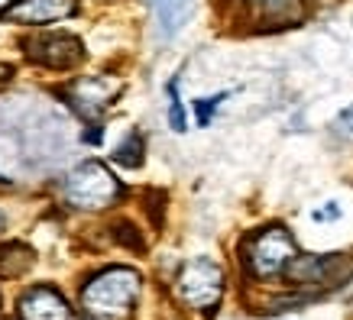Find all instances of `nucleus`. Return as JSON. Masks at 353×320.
I'll list each match as a JSON object with an SVG mask.
<instances>
[{"label": "nucleus", "instance_id": "f257e3e1", "mask_svg": "<svg viewBox=\"0 0 353 320\" xmlns=\"http://www.w3.org/2000/svg\"><path fill=\"white\" fill-rule=\"evenodd\" d=\"M139 288H143V275L137 268H104L81 288V308L94 320H123L137 304Z\"/></svg>", "mask_w": 353, "mask_h": 320}, {"label": "nucleus", "instance_id": "f03ea898", "mask_svg": "<svg viewBox=\"0 0 353 320\" xmlns=\"http://www.w3.org/2000/svg\"><path fill=\"white\" fill-rule=\"evenodd\" d=\"M123 198V184L104 162H81L65 178V201L75 211H104Z\"/></svg>", "mask_w": 353, "mask_h": 320}, {"label": "nucleus", "instance_id": "7ed1b4c3", "mask_svg": "<svg viewBox=\"0 0 353 320\" xmlns=\"http://www.w3.org/2000/svg\"><path fill=\"white\" fill-rule=\"evenodd\" d=\"M240 253H243L246 272L253 278H259V281H266V278H276L289 268V262L299 256V246H295V239H292V233L285 226L272 224L256 230L240 246Z\"/></svg>", "mask_w": 353, "mask_h": 320}, {"label": "nucleus", "instance_id": "20e7f679", "mask_svg": "<svg viewBox=\"0 0 353 320\" xmlns=\"http://www.w3.org/2000/svg\"><path fill=\"white\" fill-rule=\"evenodd\" d=\"M175 291L194 310L214 308L224 295V268L217 266L214 259H192L175 278Z\"/></svg>", "mask_w": 353, "mask_h": 320}, {"label": "nucleus", "instance_id": "39448f33", "mask_svg": "<svg viewBox=\"0 0 353 320\" xmlns=\"http://www.w3.org/2000/svg\"><path fill=\"white\" fill-rule=\"evenodd\" d=\"M120 91H123V85H120L117 78L85 75V78H78V81H72V85H68V91H65V100L75 107V110L85 120L97 123V117H101V114H104V110H108V107L117 100Z\"/></svg>", "mask_w": 353, "mask_h": 320}, {"label": "nucleus", "instance_id": "423d86ee", "mask_svg": "<svg viewBox=\"0 0 353 320\" xmlns=\"http://www.w3.org/2000/svg\"><path fill=\"white\" fill-rule=\"evenodd\" d=\"M26 58L52 72H68L85 58V45L81 39L68 36V32H55V36H36L26 39Z\"/></svg>", "mask_w": 353, "mask_h": 320}, {"label": "nucleus", "instance_id": "0eeeda50", "mask_svg": "<svg viewBox=\"0 0 353 320\" xmlns=\"http://www.w3.org/2000/svg\"><path fill=\"white\" fill-rule=\"evenodd\" d=\"M75 13V0H13L0 10V20L20 23V26H49V23L68 20Z\"/></svg>", "mask_w": 353, "mask_h": 320}, {"label": "nucleus", "instance_id": "6e6552de", "mask_svg": "<svg viewBox=\"0 0 353 320\" xmlns=\"http://www.w3.org/2000/svg\"><path fill=\"white\" fill-rule=\"evenodd\" d=\"M350 259L341 253H327V256H295L285 268L292 285H331L337 278L350 272Z\"/></svg>", "mask_w": 353, "mask_h": 320}, {"label": "nucleus", "instance_id": "1a4fd4ad", "mask_svg": "<svg viewBox=\"0 0 353 320\" xmlns=\"http://www.w3.org/2000/svg\"><path fill=\"white\" fill-rule=\"evenodd\" d=\"M17 308H20V320H68L72 317L68 301L55 288H49V285H36V288L23 291Z\"/></svg>", "mask_w": 353, "mask_h": 320}, {"label": "nucleus", "instance_id": "9d476101", "mask_svg": "<svg viewBox=\"0 0 353 320\" xmlns=\"http://www.w3.org/2000/svg\"><path fill=\"white\" fill-rule=\"evenodd\" d=\"M250 7L266 26H289L301 17V0H250Z\"/></svg>", "mask_w": 353, "mask_h": 320}, {"label": "nucleus", "instance_id": "9b49d317", "mask_svg": "<svg viewBox=\"0 0 353 320\" xmlns=\"http://www.w3.org/2000/svg\"><path fill=\"white\" fill-rule=\"evenodd\" d=\"M32 268V249L23 243L0 246V275L3 278H20Z\"/></svg>", "mask_w": 353, "mask_h": 320}, {"label": "nucleus", "instance_id": "f8f14e48", "mask_svg": "<svg viewBox=\"0 0 353 320\" xmlns=\"http://www.w3.org/2000/svg\"><path fill=\"white\" fill-rule=\"evenodd\" d=\"M114 162L127 165V169H139L143 165V136L139 133H127V139L114 149Z\"/></svg>", "mask_w": 353, "mask_h": 320}, {"label": "nucleus", "instance_id": "ddd939ff", "mask_svg": "<svg viewBox=\"0 0 353 320\" xmlns=\"http://www.w3.org/2000/svg\"><path fill=\"white\" fill-rule=\"evenodd\" d=\"M169 123L175 133L188 129V117H185V107H182V97H179V85L175 81H169Z\"/></svg>", "mask_w": 353, "mask_h": 320}, {"label": "nucleus", "instance_id": "4468645a", "mask_svg": "<svg viewBox=\"0 0 353 320\" xmlns=\"http://www.w3.org/2000/svg\"><path fill=\"white\" fill-rule=\"evenodd\" d=\"M221 100H227V91H224V94H214V97H201V100H194L198 127H208V123H211V117H214V110L221 107Z\"/></svg>", "mask_w": 353, "mask_h": 320}, {"label": "nucleus", "instance_id": "2eb2a0df", "mask_svg": "<svg viewBox=\"0 0 353 320\" xmlns=\"http://www.w3.org/2000/svg\"><path fill=\"white\" fill-rule=\"evenodd\" d=\"M334 129H337L341 136L353 139V107H347V110H341V117L334 120Z\"/></svg>", "mask_w": 353, "mask_h": 320}, {"label": "nucleus", "instance_id": "dca6fc26", "mask_svg": "<svg viewBox=\"0 0 353 320\" xmlns=\"http://www.w3.org/2000/svg\"><path fill=\"white\" fill-rule=\"evenodd\" d=\"M10 75H13L10 65H0V85H3V81H10Z\"/></svg>", "mask_w": 353, "mask_h": 320}, {"label": "nucleus", "instance_id": "f3484780", "mask_svg": "<svg viewBox=\"0 0 353 320\" xmlns=\"http://www.w3.org/2000/svg\"><path fill=\"white\" fill-rule=\"evenodd\" d=\"M0 233H3V213H0Z\"/></svg>", "mask_w": 353, "mask_h": 320}, {"label": "nucleus", "instance_id": "a211bd4d", "mask_svg": "<svg viewBox=\"0 0 353 320\" xmlns=\"http://www.w3.org/2000/svg\"><path fill=\"white\" fill-rule=\"evenodd\" d=\"M88 320H94V317H88Z\"/></svg>", "mask_w": 353, "mask_h": 320}]
</instances>
